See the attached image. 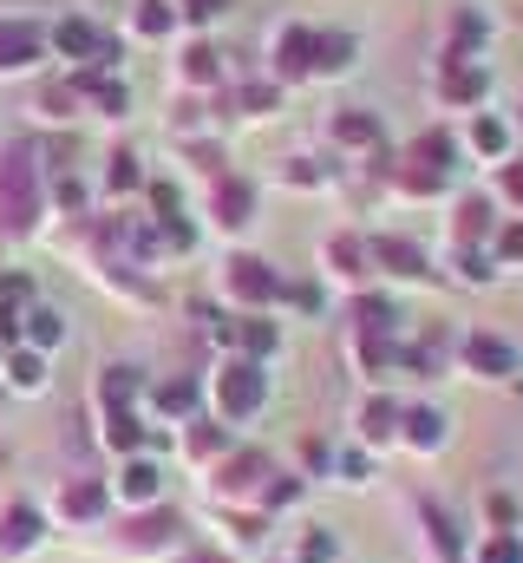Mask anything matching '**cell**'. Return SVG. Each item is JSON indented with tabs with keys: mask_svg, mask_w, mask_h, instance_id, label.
Masks as SVG:
<instances>
[{
	"mask_svg": "<svg viewBox=\"0 0 523 563\" xmlns=\"http://www.w3.org/2000/svg\"><path fill=\"white\" fill-rule=\"evenodd\" d=\"M210 394H216V420H223V426H243V420H256L262 400H268V374H262V361L236 354V361H223V367H216Z\"/></svg>",
	"mask_w": 523,
	"mask_h": 563,
	"instance_id": "obj_1",
	"label": "cell"
},
{
	"mask_svg": "<svg viewBox=\"0 0 523 563\" xmlns=\"http://www.w3.org/2000/svg\"><path fill=\"white\" fill-rule=\"evenodd\" d=\"M40 217V170L26 151H0V230H26Z\"/></svg>",
	"mask_w": 523,
	"mask_h": 563,
	"instance_id": "obj_2",
	"label": "cell"
},
{
	"mask_svg": "<svg viewBox=\"0 0 523 563\" xmlns=\"http://www.w3.org/2000/svg\"><path fill=\"white\" fill-rule=\"evenodd\" d=\"M223 288H230V301L262 308V301H275V295H281V276H275L262 256H230V263H223Z\"/></svg>",
	"mask_w": 523,
	"mask_h": 563,
	"instance_id": "obj_3",
	"label": "cell"
},
{
	"mask_svg": "<svg viewBox=\"0 0 523 563\" xmlns=\"http://www.w3.org/2000/svg\"><path fill=\"white\" fill-rule=\"evenodd\" d=\"M458 361H465V374H478V380H511V374H518V354H511V341H498V334H465V341H458Z\"/></svg>",
	"mask_w": 523,
	"mask_h": 563,
	"instance_id": "obj_4",
	"label": "cell"
},
{
	"mask_svg": "<svg viewBox=\"0 0 523 563\" xmlns=\"http://www.w3.org/2000/svg\"><path fill=\"white\" fill-rule=\"evenodd\" d=\"M268 472H275V465H268L262 452H223V465H216V498H223V505H230V498H256Z\"/></svg>",
	"mask_w": 523,
	"mask_h": 563,
	"instance_id": "obj_5",
	"label": "cell"
},
{
	"mask_svg": "<svg viewBox=\"0 0 523 563\" xmlns=\"http://www.w3.org/2000/svg\"><path fill=\"white\" fill-rule=\"evenodd\" d=\"M177 531H183V518H177L170 505H151V511H137V518L125 525V544L131 551H170Z\"/></svg>",
	"mask_w": 523,
	"mask_h": 563,
	"instance_id": "obj_6",
	"label": "cell"
},
{
	"mask_svg": "<svg viewBox=\"0 0 523 563\" xmlns=\"http://www.w3.org/2000/svg\"><path fill=\"white\" fill-rule=\"evenodd\" d=\"M119 498H125L131 511H151L157 498H164V472L151 465V459H125V472H119V485H112Z\"/></svg>",
	"mask_w": 523,
	"mask_h": 563,
	"instance_id": "obj_7",
	"label": "cell"
},
{
	"mask_svg": "<svg viewBox=\"0 0 523 563\" xmlns=\"http://www.w3.org/2000/svg\"><path fill=\"white\" fill-rule=\"evenodd\" d=\"M40 59V26L33 20H0V73H20Z\"/></svg>",
	"mask_w": 523,
	"mask_h": 563,
	"instance_id": "obj_8",
	"label": "cell"
},
{
	"mask_svg": "<svg viewBox=\"0 0 523 563\" xmlns=\"http://www.w3.org/2000/svg\"><path fill=\"white\" fill-rule=\"evenodd\" d=\"M399 439L412 452H438L452 439V426H445V413H432V407H412V413H399Z\"/></svg>",
	"mask_w": 523,
	"mask_h": 563,
	"instance_id": "obj_9",
	"label": "cell"
},
{
	"mask_svg": "<svg viewBox=\"0 0 523 563\" xmlns=\"http://www.w3.org/2000/svg\"><path fill=\"white\" fill-rule=\"evenodd\" d=\"M210 210H216V223H249V210H256V190L243 184V177H216V190H210Z\"/></svg>",
	"mask_w": 523,
	"mask_h": 563,
	"instance_id": "obj_10",
	"label": "cell"
},
{
	"mask_svg": "<svg viewBox=\"0 0 523 563\" xmlns=\"http://www.w3.org/2000/svg\"><path fill=\"white\" fill-rule=\"evenodd\" d=\"M33 544H40V511H33V505H7V511H0V551L20 558V551H33Z\"/></svg>",
	"mask_w": 523,
	"mask_h": 563,
	"instance_id": "obj_11",
	"label": "cell"
},
{
	"mask_svg": "<svg viewBox=\"0 0 523 563\" xmlns=\"http://www.w3.org/2000/svg\"><path fill=\"white\" fill-rule=\"evenodd\" d=\"M360 439H367V445H392V439H399V400L374 394L367 413H360Z\"/></svg>",
	"mask_w": 523,
	"mask_h": 563,
	"instance_id": "obj_12",
	"label": "cell"
},
{
	"mask_svg": "<svg viewBox=\"0 0 523 563\" xmlns=\"http://www.w3.org/2000/svg\"><path fill=\"white\" fill-rule=\"evenodd\" d=\"M105 498H112V492H105L99 478H79V485H66V498H59V511L86 525V518H99V511H105Z\"/></svg>",
	"mask_w": 523,
	"mask_h": 563,
	"instance_id": "obj_13",
	"label": "cell"
},
{
	"mask_svg": "<svg viewBox=\"0 0 523 563\" xmlns=\"http://www.w3.org/2000/svg\"><path fill=\"white\" fill-rule=\"evenodd\" d=\"M288 558H294V563H334V558H341V538H334L327 525H308V531L294 538V551H288Z\"/></svg>",
	"mask_w": 523,
	"mask_h": 563,
	"instance_id": "obj_14",
	"label": "cell"
},
{
	"mask_svg": "<svg viewBox=\"0 0 523 563\" xmlns=\"http://www.w3.org/2000/svg\"><path fill=\"white\" fill-rule=\"evenodd\" d=\"M374 263H387V276H425V263H419V250H412V243H392V236H380V243H374Z\"/></svg>",
	"mask_w": 523,
	"mask_h": 563,
	"instance_id": "obj_15",
	"label": "cell"
},
{
	"mask_svg": "<svg viewBox=\"0 0 523 563\" xmlns=\"http://www.w3.org/2000/svg\"><path fill=\"white\" fill-rule=\"evenodd\" d=\"M7 380H13L20 394H40V387H46V361H40L33 347H20V354H7Z\"/></svg>",
	"mask_w": 523,
	"mask_h": 563,
	"instance_id": "obj_16",
	"label": "cell"
},
{
	"mask_svg": "<svg viewBox=\"0 0 523 563\" xmlns=\"http://www.w3.org/2000/svg\"><path fill=\"white\" fill-rule=\"evenodd\" d=\"M20 321H26V341H33V347H59V341H66V321H59L53 308H26Z\"/></svg>",
	"mask_w": 523,
	"mask_h": 563,
	"instance_id": "obj_17",
	"label": "cell"
},
{
	"mask_svg": "<svg viewBox=\"0 0 523 563\" xmlns=\"http://www.w3.org/2000/svg\"><path fill=\"white\" fill-rule=\"evenodd\" d=\"M183 452H190V459H223V452H230V432H223V426H190V432H183Z\"/></svg>",
	"mask_w": 523,
	"mask_h": 563,
	"instance_id": "obj_18",
	"label": "cell"
},
{
	"mask_svg": "<svg viewBox=\"0 0 523 563\" xmlns=\"http://www.w3.org/2000/svg\"><path fill=\"white\" fill-rule=\"evenodd\" d=\"M275 53H281V59H275L281 73H308V66H314V33H281Z\"/></svg>",
	"mask_w": 523,
	"mask_h": 563,
	"instance_id": "obj_19",
	"label": "cell"
},
{
	"mask_svg": "<svg viewBox=\"0 0 523 563\" xmlns=\"http://www.w3.org/2000/svg\"><path fill=\"white\" fill-rule=\"evenodd\" d=\"M478 563H523V531H491L478 544Z\"/></svg>",
	"mask_w": 523,
	"mask_h": 563,
	"instance_id": "obj_20",
	"label": "cell"
},
{
	"mask_svg": "<svg viewBox=\"0 0 523 563\" xmlns=\"http://www.w3.org/2000/svg\"><path fill=\"white\" fill-rule=\"evenodd\" d=\"M59 53H73V59L99 53V26H92V20H66V26H59Z\"/></svg>",
	"mask_w": 523,
	"mask_h": 563,
	"instance_id": "obj_21",
	"label": "cell"
},
{
	"mask_svg": "<svg viewBox=\"0 0 523 563\" xmlns=\"http://www.w3.org/2000/svg\"><path fill=\"white\" fill-rule=\"evenodd\" d=\"M99 394H105V407H112V413H125V407H131V394H137V374H131V367H105Z\"/></svg>",
	"mask_w": 523,
	"mask_h": 563,
	"instance_id": "obj_22",
	"label": "cell"
},
{
	"mask_svg": "<svg viewBox=\"0 0 523 563\" xmlns=\"http://www.w3.org/2000/svg\"><path fill=\"white\" fill-rule=\"evenodd\" d=\"M105 445H112V452H137V445H144L137 413H112V420H105Z\"/></svg>",
	"mask_w": 523,
	"mask_h": 563,
	"instance_id": "obj_23",
	"label": "cell"
},
{
	"mask_svg": "<svg viewBox=\"0 0 523 563\" xmlns=\"http://www.w3.org/2000/svg\"><path fill=\"white\" fill-rule=\"evenodd\" d=\"M223 531H230L236 544H262V531H268V518H262V511H249V518H243V511H223Z\"/></svg>",
	"mask_w": 523,
	"mask_h": 563,
	"instance_id": "obj_24",
	"label": "cell"
},
{
	"mask_svg": "<svg viewBox=\"0 0 523 563\" xmlns=\"http://www.w3.org/2000/svg\"><path fill=\"white\" fill-rule=\"evenodd\" d=\"M314 66H321V73L354 66V40H314Z\"/></svg>",
	"mask_w": 523,
	"mask_h": 563,
	"instance_id": "obj_25",
	"label": "cell"
},
{
	"mask_svg": "<svg viewBox=\"0 0 523 563\" xmlns=\"http://www.w3.org/2000/svg\"><path fill=\"white\" fill-rule=\"evenodd\" d=\"M157 407L164 413H197V387L190 380H170V387H157Z\"/></svg>",
	"mask_w": 523,
	"mask_h": 563,
	"instance_id": "obj_26",
	"label": "cell"
},
{
	"mask_svg": "<svg viewBox=\"0 0 523 563\" xmlns=\"http://www.w3.org/2000/svg\"><path fill=\"white\" fill-rule=\"evenodd\" d=\"M327 263H334L341 276H360V263H367V256H360V243H347V236H334V243H327Z\"/></svg>",
	"mask_w": 523,
	"mask_h": 563,
	"instance_id": "obj_27",
	"label": "cell"
},
{
	"mask_svg": "<svg viewBox=\"0 0 523 563\" xmlns=\"http://www.w3.org/2000/svg\"><path fill=\"white\" fill-rule=\"evenodd\" d=\"M485 518H491V531H518V498L491 492V498H485Z\"/></svg>",
	"mask_w": 523,
	"mask_h": 563,
	"instance_id": "obj_28",
	"label": "cell"
},
{
	"mask_svg": "<svg viewBox=\"0 0 523 563\" xmlns=\"http://www.w3.org/2000/svg\"><path fill=\"white\" fill-rule=\"evenodd\" d=\"M33 295V282L26 276H0V321H13V308Z\"/></svg>",
	"mask_w": 523,
	"mask_h": 563,
	"instance_id": "obj_29",
	"label": "cell"
},
{
	"mask_svg": "<svg viewBox=\"0 0 523 563\" xmlns=\"http://www.w3.org/2000/svg\"><path fill=\"white\" fill-rule=\"evenodd\" d=\"M236 341L249 347V361H262V354L275 347V328H268V321H249V328H236Z\"/></svg>",
	"mask_w": 523,
	"mask_h": 563,
	"instance_id": "obj_30",
	"label": "cell"
},
{
	"mask_svg": "<svg viewBox=\"0 0 523 563\" xmlns=\"http://www.w3.org/2000/svg\"><path fill=\"white\" fill-rule=\"evenodd\" d=\"M334 139L341 144H374L380 132H374V119H334Z\"/></svg>",
	"mask_w": 523,
	"mask_h": 563,
	"instance_id": "obj_31",
	"label": "cell"
},
{
	"mask_svg": "<svg viewBox=\"0 0 523 563\" xmlns=\"http://www.w3.org/2000/svg\"><path fill=\"white\" fill-rule=\"evenodd\" d=\"M478 151H491V157H504V151H511V132H504L498 119H478Z\"/></svg>",
	"mask_w": 523,
	"mask_h": 563,
	"instance_id": "obj_32",
	"label": "cell"
},
{
	"mask_svg": "<svg viewBox=\"0 0 523 563\" xmlns=\"http://www.w3.org/2000/svg\"><path fill=\"white\" fill-rule=\"evenodd\" d=\"M334 472H341V485H367V452H341Z\"/></svg>",
	"mask_w": 523,
	"mask_h": 563,
	"instance_id": "obj_33",
	"label": "cell"
},
{
	"mask_svg": "<svg viewBox=\"0 0 523 563\" xmlns=\"http://www.w3.org/2000/svg\"><path fill=\"white\" fill-rule=\"evenodd\" d=\"M183 73H190L197 86H203V79H216V53H210V46H197V53L183 59Z\"/></svg>",
	"mask_w": 523,
	"mask_h": 563,
	"instance_id": "obj_34",
	"label": "cell"
},
{
	"mask_svg": "<svg viewBox=\"0 0 523 563\" xmlns=\"http://www.w3.org/2000/svg\"><path fill=\"white\" fill-rule=\"evenodd\" d=\"M498 256H511V263H523V223H511V230H498Z\"/></svg>",
	"mask_w": 523,
	"mask_h": 563,
	"instance_id": "obj_35",
	"label": "cell"
},
{
	"mask_svg": "<svg viewBox=\"0 0 523 563\" xmlns=\"http://www.w3.org/2000/svg\"><path fill=\"white\" fill-rule=\"evenodd\" d=\"M131 164H137V157H125V151L112 157V190H131V184H137V170H131Z\"/></svg>",
	"mask_w": 523,
	"mask_h": 563,
	"instance_id": "obj_36",
	"label": "cell"
},
{
	"mask_svg": "<svg viewBox=\"0 0 523 563\" xmlns=\"http://www.w3.org/2000/svg\"><path fill=\"white\" fill-rule=\"evenodd\" d=\"M498 184H504V197H511V203H523V164H504V177H498Z\"/></svg>",
	"mask_w": 523,
	"mask_h": 563,
	"instance_id": "obj_37",
	"label": "cell"
},
{
	"mask_svg": "<svg viewBox=\"0 0 523 563\" xmlns=\"http://www.w3.org/2000/svg\"><path fill=\"white\" fill-rule=\"evenodd\" d=\"M137 26H144V33H164V26H170V13H164V7H144V13H137Z\"/></svg>",
	"mask_w": 523,
	"mask_h": 563,
	"instance_id": "obj_38",
	"label": "cell"
},
{
	"mask_svg": "<svg viewBox=\"0 0 523 563\" xmlns=\"http://www.w3.org/2000/svg\"><path fill=\"white\" fill-rule=\"evenodd\" d=\"M183 13L190 20H210V13H223V0H183Z\"/></svg>",
	"mask_w": 523,
	"mask_h": 563,
	"instance_id": "obj_39",
	"label": "cell"
},
{
	"mask_svg": "<svg viewBox=\"0 0 523 563\" xmlns=\"http://www.w3.org/2000/svg\"><path fill=\"white\" fill-rule=\"evenodd\" d=\"M177 563H230V558H223V551H183Z\"/></svg>",
	"mask_w": 523,
	"mask_h": 563,
	"instance_id": "obj_40",
	"label": "cell"
}]
</instances>
